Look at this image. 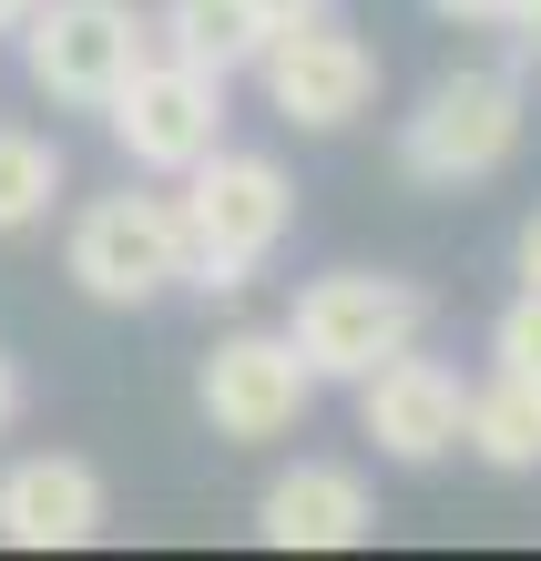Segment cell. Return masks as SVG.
Segmentation results:
<instances>
[{"mask_svg": "<svg viewBox=\"0 0 541 561\" xmlns=\"http://www.w3.org/2000/svg\"><path fill=\"white\" fill-rule=\"evenodd\" d=\"M511 266H521V286H541V215H531L521 236H511Z\"/></svg>", "mask_w": 541, "mask_h": 561, "instance_id": "cell-18", "label": "cell"}, {"mask_svg": "<svg viewBox=\"0 0 541 561\" xmlns=\"http://www.w3.org/2000/svg\"><path fill=\"white\" fill-rule=\"evenodd\" d=\"M194 409H205L215 439L266 449V439H286V428L317 409V368L296 357L286 327H235V337H215L205 378H194Z\"/></svg>", "mask_w": 541, "mask_h": 561, "instance_id": "cell-7", "label": "cell"}, {"mask_svg": "<svg viewBox=\"0 0 541 561\" xmlns=\"http://www.w3.org/2000/svg\"><path fill=\"white\" fill-rule=\"evenodd\" d=\"M439 21H460V31H511V11L521 0H429Z\"/></svg>", "mask_w": 541, "mask_h": 561, "instance_id": "cell-16", "label": "cell"}, {"mask_svg": "<svg viewBox=\"0 0 541 561\" xmlns=\"http://www.w3.org/2000/svg\"><path fill=\"white\" fill-rule=\"evenodd\" d=\"M31 21V0H0V31H21Z\"/></svg>", "mask_w": 541, "mask_h": 561, "instance_id": "cell-21", "label": "cell"}, {"mask_svg": "<svg viewBox=\"0 0 541 561\" xmlns=\"http://www.w3.org/2000/svg\"><path fill=\"white\" fill-rule=\"evenodd\" d=\"M470 459H491V470H541V378L531 368H491L470 388Z\"/></svg>", "mask_w": 541, "mask_h": 561, "instance_id": "cell-13", "label": "cell"}, {"mask_svg": "<svg viewBox=\"0 0 541 561\" xmlns=\"http://www.w3.org/2000/svg\"><path fill=\"white\" fill-rule=\"evenodd\" d=\"M11 419H21V368L0 357V428H11Z\"/></svg>", "mask_w": 541, "mask_h": 561, "instance_id": "cell-20", "label": "cell"}, {"mask_svg": "<svg viewBox=\"0 0 541 561\" xmlns=\"http://www.w3.org/2000/svg\"><path fill=\"white\" fill-rule=\"evenodd\" d=\"M103 123H113V144H123V163L133 174H194L215 144H225V72H205V61H184V51H144L133 61V82L103 103Z\"/></svg>", "mask_w": 541, "mask_h": 561, "instance_id": "cell-5", "label": "cell"}, {"mask_svg": "<svg viewBox=\"0 0 541 561\" xmlns=\"http://www.w3.org/2000/svg\"><path fill=\"white\" fill-rule=\"evenodd\" d=\"M266 31H307V21H337V0H256Z\"/></svg>", "mask_w": 541, "mask_h": 561, "instance_id": "cell-17", "label": "cell"}, {"mask_svg": "<svg viewBox=\"0 0 541 561\" xmlns=\"http://www.w3.org/2000/svg\"><path fill=\"white\" fill-rule=\"evenodd\" d=\"M358 428L379 439V459L429 470V459H450L470 439V378L419 357V347H398V357H379V368L358 378Z\"/></svg>", "mask_w": 541, "mask_h": 561, "instance_id": "cell-9", "label": "cell"}, {"mask_svg": "<svg viewBox=\"0 0 541 561\" xmlns=\"http://www.w3.org/2000/svg\"><path fill=\"white\" fill-rule=\"evenodd\" d=\"M256 82L296 134H348V123L379 103V51L337 21H307V31H277L256 51Z\"/></svg>", "mask_w": 541, "mask_h": 561, "instance_id": "cell-8", "label": "cell"}, {"mask_svg": "<svg viewBox=\"0 0 541 561\" xmlns=\"http://www.w3.org/2000/svg\"><path fill=\"white\" fill-rule=\"evenodd\" d=\"M103 531V470L72 449H31L0 470V541L11 551H82Z\"/></svg>", "mask_w": 541, "mask_h": 561, "instance_id": "cell-10", "label": "cell"}, {"mask_svg": "<svg viewBox=\"0 0 541 561\" xmlns=\"http://www.w3.org/2000/svg\"><path fill=\"white\" fill-rule=\"evenodd\" d=\"M368 531H379V501L348 459H296L256 501V541H277V551H358Z\"/></svg>", "mask_w": 541, "mask_h": 561, "instance_id": "cell-11", "label": "cell"}, {"mask_svg": "<svg viewBox=\"0 0 541 561\" xmlns=\"http://www.w3.org/2000/svg\"><path fill=\"white\" fill-rule=\"evenodd\" d=\"M154 42L235 82V72H256V51L277 42V31H266L256 0H164V11H154Z\"/></svg>", "mask_w": 541, "mask_h": 561, "instance_id": "cell-12", "label": "cell"}, {"mask_svg": "<svg viewBox=\"0 0 541 561\" xmlns=\"http://www.w3.org/2000/svg\"><path fill=\"white\" fill-rule=\"evenodd\" d=\"M491 357H500V368H531V378H541V286H521L511 307L491 317Z\"/></svg>", "mask_w": 541, "mask_h": 561, "instance_id": "cell-15", "label": "cell"}, {"mask_svg": "<svg viewBox=\"0 0 541 561\" xmlns=\"http://www.w3.org/2000/svg\"><path fill=\"white\" fill-rule=\"evenodd\" d=\"M521 82L511 72H450L419 92V113L398 123V174L429 184V194H460V184H491L500 163L521 153Z\"/></svg>", "mask_w": 541, "mask_h": 561, "instance_id": "cell-4", "label": "cell"}, {"mask_svg": "<svg viewBox=\"0 0 541 561\" xmlns=\"http://www.w3.org/2000/svg\"><path fill=\"white\" fill-rule=\"evenodd\" d=\"M144 51H154V21L133 0H31L21 21V72L72 113H103Z\"/></svg>", "mask_w": 541, "mask_h": 561, "instance_id": "cell-6", "label": "cell"}, {"mask_svg": "<svg viewBox=\"0 0 541 561\" xmlns=\"http://www.w3.org/2000/svg\"><path fill=\"white\" fill-rule=\"evenodd\" d=\"M52 205H61V144L0 123V236H31Z\"/></svg>", "mask_w": 541, "mask_h": 561, "instance_id": "cell-14", "label": "cell"}, {"mask_svg": "<svg viewBox=\"0 0 541 561\" xmlns=\"http://www.w3.org/2000/svg\"><path fill=\"white\" fill-rule=\"evenodd\" d=\"M511 31H521V51L541 61V0H521V11H511Z\"/></svg>", "mask_w": 541, "mask_h": 561, "instance_id": "cell-19", "label": "cell"}, {"mask_svg": "<svg viewBox=\"0 0 541 561\" xmlns=\"http://www.w3.org/2000/svg\"><path fill=\"white\" fill-rule=\"evenodd\" d=\"M174 205H184V245H194V266H184L194 296H246V276L296 236V184H286L277 153L215 144V153L184 174Z\"/></svg>", "mask_w": 541, "mask_h": 561, "instance_id": "cell-1", "label": "cell"}, {"mask_svg": "<svg viewBox=\"0 0 541 561\" xmlns=\"http://www.w3.org/2000/svg\"><path fill=\"white\" fill-rule=\"evenodd\" d=\"M194 266L184 245V205L174 194H92L72 215V236H61V276H72L92 307H154V296H174Z\"/></svg>", "mask_w": 541, "mask_h": 561, "instance_id": "cell-3", "label": "cell"}, {"mask_svg": "<svg viewBox=\"0 0 541 561\" xmlns=\"http://www.w3.org/2000/svg\"><path fill=\"white\" fill-rule=\"evenodd\" d=\"M286 337H296V357L317 368V388H358L379 357H398V347L429 337V296H419L409 276L337 266V276H307V286H296Z\"/></svg>", "mask_w": 541, "mask_h": 561, "instance_id": "cell-2", "label": "cell"}]
</instances>
